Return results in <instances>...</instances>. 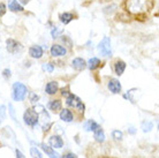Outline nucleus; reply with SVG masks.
<instances>
[{
  "label": "nucleus",
  "instance_id": "obj_26",
  "mask_svg": "<svg viewBox=\"0 0 159 158\" xmlns=\"http://www.w3.org/2000/svg\"><path fill=\"white\" fill-rule=\"evenodd\" d=\"M42 68H43V71L45 72H48V73H52V72L54 71V65L53 63H43V66H42Z\"/></svg>",
  "mask_w": 159,
  "mask_h": 158
},
{
  "label": "nucleus",
  "instance_id": "obj_9",
  "mask_svg": "<svg viewBox=\"0 0 159 158\" xmlns=\"http://www.w3.org/2000/svg\"><path fill=\"white\" fill-rule=\"evenodd\" d=\"M108 89L113 94H119L121 91V84H120L119 80L116 79H111L108 82Z\"/></svg>",
  "mask_w": 159,
  "mask_h": 158
},
{
  "label": "nucleus",
  "instance_id": "obj_11",
  "mask_svg": "<svg viewBox=\"0 0 159 158\" xmlns=\"http://www.w3.org/2000/svg\"><path fill=\"white\" fill-rule=\"evenodd\" d=\"M72 66L76 71H83L84 68L87 67V63H85V60L82 59V58H75V59L72 61Z\"/></svg>",
  "mask_w": 159,
  "mask_h": 158
},
{
  "label": "nucleus",
  "instance_id": "obj_16",
  "mask_svg": "<svg viewBox=\"0 0 159 158\" xmlns=\"http://www.w3.org/2000/svg\"><path fill=\"white\" fill-rule=\"evenodd\" d=\"M125 69H126V63L125 61H122V60L116 61V63H114V71H116V75H122Z\"/></svg>",
  "mask_w": 159,
  "mask_h": 158
},
{
  "label": "nucleus",
  "instance_id": "obj_18",
  "mask_svg": "<svg viewBox=\"0 0 159 158\" xmlns=\"http://www.w3.org/2000/svg\"><path fill=\"white\" fill-rule=\"evenodd\" d=\"M98 127H99V125L96 123L95 120H88L84 123V129L87 132H95Z\"/></svg>",
  "mask_w": 159,
  "mask_h": 158
},
{
  "label": "nucleus",
  "instance_id": "obj_21",
  "mask_svg": "<svg viewBox=\"0 0 159 158\" xmlns=\"http://www.w3.org/2000/svg\"><path fill=\"white\" fill-rule=\"evenodd\" d=\"M73 19H74V16H73L72 13H62V14L60 15V21L64 24H68Z\"/></svg>",
  "mask_w": 159,
  "mask_h": 158
},
{
  "label": "nucleus",
  "instance_id": "obj_4",
  "mask_svg": "<svg viewBox=\"0 0 159 158\" xmlns=\"http://www.w3.org/2000/svg\"><path fill=\"white\" fill-rule=\"evenodd\" d=\"M66 104H67L68 106L70 107H75L80 112H82L83 113L84 110H85V106H84V104L82 103V100L77 97V96L73 95V94H69L67 96V98H66Z\"/></svg>",
  "mask_w": 159,
  "mask_h": 158
},
{
  "label": "nucleus",
  "instance_id": "obj_10",
  "mask_svg": "<svg viewBox=\"0 0 159 158\" xmlns=\"http://www.w3.org/2000/svg\"><path fill=\"white\" fill-rule=\"evenodd\" d=\"M48 142H50V146H52V148H62V146H64V141H62V138L60 137V136H58V135H53V136H51L50 137V140H48Z\"/></svg>",
  "mask_w": 159,
  "mask_h": 158
},
{
  "label": "nucleus",
  "instance_id": "obj_6",
  "mask_svg": "<svg viewBox=\"0 0 159 158\" xmlns=\"http://www.w3.org/2000/svg\"><path fill=\"white\" fill-rule=\"evenodd\" d=\"M6 48H7V51L9 53H13V54H15V53H19V52L22 51V49L23 46L21 45L20 42H17V40H13V38H8L6 40Z\"/></svg>",
  "mask_w": 159,
  "mask_h": 158
},
{
  "label": "nucleus",
  "instance_id": "obj_30",
  "mask_svg": "<svg viewBox=\"0 0 159 158\" xmlns=\"http://www.w3.org/2000/svg\"><path fill=\"white\" fill-rule=\"evenodd\" d=\"M2 76H4L6 80L11 79V69H8V68L4 69V71H2Z\"/></svg>",
  "mask_w": 159,
  "mask_h": 158
},
{
  "label": "nucleus",
  "instance_id": "obj_1",
  "mask_svg": "<svg viewBox=\"0 0 159 158\" xmlns=\"http://www.w3.org/2000/svg\"><path fill=\"white\" fill-rule=\"evenodd\" d=\"M27 92H28V89L24 86L23 83L21 82H16L13 84V92H12V97L14 100L16 102H21L27 96Z\"/></svg>",
  "mask_w": 159,
  "mask_h": 158
},
{
  "label": "nucleus",
  "instance_id": "obj_12",
  "mask_svg": "<svg viewBox=\"0 0 159 158\" xmlns=\"http://www.w3.org/2000/svg\"><path fill=\"white\" fill-rule=\"evenodd\" d=\"M40 146H42V149L44 150V152L48 155L50 158H60V155L58 154L57 151H54V149H53V148L46 146V144H44V143H42V144H40Z\"/></svg>",
  "mask_w": 159,
  "mask_h": 158
},
{
  "label": "nucleus",
  "instance_id": "obj_5",
  "mask_svg": "<svg viewBox=\"0 0 159 158\" xmlns=\"http://www.w3.org/2000/svg\"><path fill=\"white\" fill-rule=\"evenodd\" d=\"M98 51L103 57H112L111 51V40L110 37H104L98 44Z\"/></svg>",
  "mask_w": 159,
  "mask_h": 158
},
{
  "label": "nucleus",
  "instance_id": "obj_3",
  "mask_svg": "<svg viewBox=\"0 0 159 158\" xmlns=\"http://www.w3.org/2000/svg\"><path fill=\"white\" fill-rule=\"evenodd\" d=\"M148 0H128L127 7L133 13H139L147 11Z\"/></svg>",
  "mask_w": 159,
  "mask_h": 158
},
{
  "label": "nucleus",
  "instance_id": "obj_22",
  "mask_svg": "<svg viewBox=\"0 0 159 158\" xmlns=\"http://www.w3.org/2000/svg\"><path fill=\"white\" fill-rule=\"evenodd\" d=\"M116 8H118V6H116V4H111L108 5V6H106V7L103 9V12L106 14V15H111V14H113V13L116 11Z\"/></svg>",
  "mask_w": 159,
  "mask_h": 158
},
{
  "label": "nucleus",
  "instance_id": "obj_20",
  "mask_svg": "<svg viewBox=\"0 0 159 158\" xmlns=\"http://www.w3.org/2000/svg\"><path fill=\"white\" fill-rule=\"evenodd\" d=\"M48 109L53 112H58V111L61 110V102L60 100H51L50 103H48Z\"/></svg>",
  "mask_w": 159,
  "mask_h": 158
},
{
  "label": "nucleus",
  "instance_id": "obj_35",
  "mask_svg": "<svg viewBox=\"0 0 159 158\" xmlns=\"http://www.w3.org/2000/svg\"><path fill=\"white\" fill-rule=\"evenodd\" d=\"M15 154H16V158H25V157H24V155L22 154V152H21L19 149H16Z\"/></svg>",
  "mask_w": 159,
  "mask_h": 158
},
{
  "label": "nucleus",
  "instance_id": "obj_31",
  "mask_svg": "<svg viewBox=\"0 0 159 158\" xmlns=\"http://www.w3.org/2000/svg\"><path fill=\"white\" fill-rule=\"evenodd\" d=\"M6 106L5 105H1L0 106V119H4L6 117Z\"/></svg>",
  "mask_w": 159,
  "mask_h": 158
},
{
  "label": "nucleus",
  "instance_id": "obj_27",
  "mask_svg": "<svg viewBox=\"0 0 159 158\" xmlns=\"http://www.w3.org/2000/svg\"><path fill=\"white\" fill-rule=\"evenodd\" d=\"M29 100H30V103L31 104H37V102L39 100V96L35 94V92H30V95H29Z\"/></svg>",
  "mask_w": 159,
  "mask_h": 158
},
{
  "label": "nucleus",
  "instance_id": "obj_33",
  "mask_svg": "<svg viewBox=\"0 0 159 158\" xmlns=\"http://www.w3.org/2000/svg\"><path fill=\"white\" fill-rule=\"evenodd\" d=\"M5 13H6V6L5 4L0 2V15H4Z\"/></svg>",
  "mask_w": 159,
  "mask_h": 158
},
{
  "label": "nucleus",
  "instance_id": "obj_15",
  "mask_svg": "<svg viewBox=\"0 0 159 158\" xmlns=\"http://www.w3.org/2000/svg\"><path fill=\"white\" fill-rule=\"evenodd\" d=\"M58 89H59V84H58V82H56V81L48 82V84H46V87H45V91L48 92V95H54L57 91H58Z\"/></svg>",
  "mask_w": 159,
  "mask_h": 158
},
{
  "label": "nucleus",
  "instance_id": "obj_32",
  "mask_svg": "<svg viewBox=\"0 0 159 158\" xmlns=\"http://www.w3.org/2000/svg\"><path fill=\"white\" fill-rule=\"evenodd\" d=\"M9 113H11V117H12L13 118V120H14V121H17V120H16V118H15V111H14V107H13V105L12 104H11V105H9Z\"/></svg>",
  "mask_w": 159,
  "mask_h": 158
},
{
  "label": "nucleus",
  "instance_id": "obj_17",
  "mask_svg": "<svg viewBox=\"0 0 159 158\" xmlns=\"http://www.w3.org/2000/svg\"><path fill=\"white\" fill-rule=\"evenodd\" d=\"M93 137L97 142L99 143H103L105 141V134H104V131L102 129V127H98L95 132H93Z\"/></svg>",
  "mask_w": 159,
  "mask_h": 158
},
{
  "label": "nucleus",
  "instance_id": "obj_2",
  "mask_svg": "<svg viewBox=\"0 0 159 158\" xmlns=\"http://www.w3.org/2000/svg\"><path fill=\"white\" fill-rule=\"evenodd\" d=\"M23 120L25 125H28L30 127H35L38 123L39 115L34 109H27L23 114Z\"/></svg>",
  "mask_w": 159,
  "mask_h": 158
},
{
  "label": "nucleus",
  "instance_id": "obj_24",
  "mask_svg": "<svg viewBox=\"0 0 159 158\" xmlns=\"http://www.w3.org/2000/svg\"><path fill=\"white\" fill-rule=\"evenodd\" d=\"M61 34H62V29H60V28H58V27H54L51 31L52 38H54V40H56V38H59L60 36H61Z\"/></svg>",
  "mask_w": 159,
  "mask_h": 158
},
{
  "label": "nucleus",
  "instance_id": "obj_23",
  "mask_svg": "<svg viewBox=\"0 0 159 158\" xmlns=\"http://www.w3.org/2000/svg\"><path fill=\"white\" fill-rule=\"evenodd\" d=\"M153 128V123L151 121H143L142 123V129H143L144 133H147V132H150Z\"/></svg>",
  "mask_w": 159,
  "mask_h": 158
},
{
  "label": "nucleus",
  "instance_id": "obj_29",
  "mask_svg": "<svg viewBox=\"0 0 159 158\" xmlns=\"http://www.w3.org/2000/svg\"><path fill=\"white\" fill-rule=\"evenodd\" d=\"M112 136H113V138L114 140H116V141H120V140H122V132L120 131H113L112 132Z\"/></svg>",
  "mask_w": 159,
  "mask_h": 158
},
{
  "label": "nucleus",
  "instance_id": "obj_14",
  "mask_svg": "<svg viewBox=\"0 0 159 158\" xmlns=\"http://www.w3.org/2000/svg\"><path fill=\"white\" fill-rule=\"evenodd\" d=\"M8 8L12 12H22L23 11V6L17 0H9L8 1Z\"/></svg>",
  "mask_w": 159,
  "mask_h": 158
},
{
  "label": "nucleus",
  "instance_id": "obj_7",
  "mask_svg": "<svg viewBox=\"0 0 159 158\" xmlns=\"http://www.w3.org/2000/svg\"><path fill=\"white\" fill-rule=\"evenodd\" d=\"M51 55L52 57H64L67 53V50L65 46H61L59 44H54L51 46Z\"/></svg>",
  "mask_w": 159,
  "mask_h": 158
},
{
  "label": "nucleus",
  "instance_id": "obj_34",
  "mask_svg": "<svg viewBox=\"0 0 159 158\" xmlns=\"http://www.w3.org/2000/svg\"><path fill=\"white\" fill-rule=\"evenodd\" d=\"M62 158H77L75 154H73V152H69V154H66Z\"/></svg>",
  "mask_w": 159,
  "mask_h": 158
},
{
  "label": "nucleus",
  "instance_id": "obj_13",
  "mask_svg": "<svg viewBox=\"0 0 159 158\" xmlns=\"http://www.w3.org/2000/svg\"><path fill=\"white\" fill-rule=\"evenodd\" d=\"M60 119L62 121H65V123H70V121H73V119H74V115H73V113L68 109H64V110H61V112H60Z\"/></svg>",
  "mask_w": 159,
  "mask_h": 158
},
{
  "label": "nucleus",
  "instance_id": "obj_25",
  "mask_svg": "<svg viewBox=\"0 0 159 158\" xmlns=\"http://www.w3.org/2000/svg\"><path fill=\"white\" fill-rule=\"evenodd\" d=\"M30 155H31L32 158H43L36 146H31V148H30Z\"/></svg>",
  "mask_w": 159,
  "mask_h": 158
},
{
  "label": "nucleus",
  "instance_id": "obj_28",
  "mask_svg": "<svg viewBox=\"0 0 159 158\" xmlns=\"http://www.w3.org/2000/svg\"><path fill=\"white\" fill-rule=\"evenodd\" d=\"M60 37H61L62 43L66 44L68 48H73V42L70 40V38H69V37H67V36H60Z\"/></svg>",
  "mask_w": 159,
  "mask_h": 158
},
{
  "label": "nucleus",
  "instance_id": "obj_19",
  "mask_svg": "<svg viewBox=\"0 0 159 158\" xmlns=\"http://www.w3.org/2000/svg\"><path fill=\"white\" fill-rule=\"evenodd\" d=\"M87 66L89 67L90 71H93V69H96V68H98L100 66V60L98 58H91L88 61Z\"/></svg>",
  "mask_w": 159,
  "mask_h": 158
},
{
  "label": "nucleus",
  "instance_id": "obj_8",
  "mask_svg": "<svg viewBox=\"0 0 159 158\" xmlns=\"http://www.w3.org/2000/svg\"><path fill=\"white\" fill-rule=\"evenodd\" d=\"M44 50L43 48H40L39 45H34L29 49V55L34 58V59H40L43 57Z\"/></svg>",
  "mask_w": 159,
  "mask_h": 158
}]
</instances>
